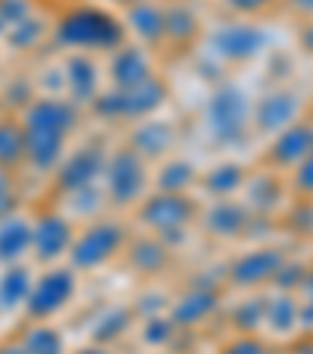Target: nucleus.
Wrapping results in <instances>:
<instances>
[{
  "label": "nucleus",
  "instance_id": "obj_1",
  "mask_svg": "<svg viewBox=\"0 0 313 354\" xmlns=\"http://www.w3.org/2000/svg\"><path fill=\"white\" fill-rule=\"evenodd\" d=\"M22 122V135H26V163H22V185L35 188L38 185L41 198L47 192V182L73 147L79 135H85L88 116L82 107H75L73 100L63 94H38L22 113H16Z\"/></svg>",
  "mask_w": 313,
  "mask_h": 354
},
{
  "label": "nucleus",
  "instance_id": "obj_2",
  "mask_svg": "<svg viewBox=\"0 0 313 354\" xmlns=\"http://www.w3.org/2000/svg\"><path fill=\"white\" fill-rule=\"evenodd\" d=\"M126 26L116 10L100 7L97 0H73L54 10V47L57 50H82V54L107 57L122 44Z\"/></svg>",
  "mask_w": 313,
  "mask_h": 354
},
{
  "label": "nucleus",
  "instance_id": "obj_3",
  "mask_svg": "<svg viewBox=\"0 0 313 354\" xmlns=\"http://www.w3.org/2000/svg\"><path fill=\"white\" fill-rule=\"evenodd\" d=\"M173 104V82L167 79V73H157L151 79L138 82V85H126V88H113L107 85L100 91V97L88 107V122H100L104 129H116L122 132L126 126L147 116L160 113Z\"/></svg>",
  "mask_w": 313,
  "mask_h": 354
},
{
  "label": "nucleus",
  "instance_id": "obj_4",
  "mask_svg": "<svg viewBox=\"0 0 313 354\" xmlns=\"http://www.w3.org/2000/svg\"><path fill=\"white\" fill-rule=\"evenodd\" d=\"M251 107L254 97L245 85L226 79L216 82L204 97V110H200V129H204L207 141L222 151H232V147L251 141Z\"/></svg>",
  "mask_w": 313,
  "mask_h": 354
},
{
  "label": "nucleus",
  "instance_id": "obj_5",
  "mask_svg": "<svg viewBox=\"0 0 313 354\" xmlns=\"http://www.w3.org/2000/svg\"><path fill=\"white\" fill-rule=\"evenodd\" d=\"M132 220L126 214H104L91 223H82L75 229L73 248L66 254V263L79 276H94L100 270L120 263L122 251H126L129 239H132Z\"/></svg>",
  "mask_w": 313,
  "mask_h": 354
},
{
  "label": "nucleus",
  "instance_id": "obj_6",
  "mask_svg": "<svg viewBox=\"0 0 313 354\" xmlns=\"http://www.w3.org/2000/svg\"><path fill=\"white\" fill-rule=\"evenodd\" d=\"M226 270H194L169 295L167 314L182 333H198L226 304Z\"/></svg>",
  "mask_w": 313,
  "mask_h": 354
},
{
  "label": "nucleus",
  "instance_id": "obj_7",
  "mask_svg": "<svg viewBox=\"0 0 313 354\" xmlns=\"http://www.w3.org/2000/svg\"><path fill=\"white\" fill-rule=\"evenodd\" d=\"M198 194L147 192V198L129 214V220H132L135 229L157 235V239H163L167 245H173L179 251L185 235H191L194 226H198Z\"/></svg>",
  "mask_w": 313,
  "mask_h": 354
},
{
  "label": "nucleus",
  "instance_id": "obj_8",
  "mask_svg": "<svg viewBox=\"0 0 313 354\" xmlns=\"http://www.w3.org/2000/svg\"><path fill=\"white\" fill-rule=\"evenodd\" d=\"M267 41H269V35L260 22L229 16V19L216 22V26H207L194 54L210 60L220 69H235V66H247V63L257 60L267 50Z\"/></svg>",
  "mask_w": 313,
  "mask_h": 354
},
{
  "label": "nucleus",
  "instance_id": "obj_9",
  "mask_svg": "<svg viewBox=\"0 0 313 354\" xmlns=\"http://www.w3.org/2000/svg\"><path fill=\"white\" fill-rule=\"evenodd\" d=\"M151 167L153 163H147L138 151H132L116 135L113 145H110L104 176H100V185H104V194H107V204L113 214L129 216L147 198V192H151Z\"/></svg>",
  "mask_w": 313,
  "mask_h": 354
},
{
  "label": "nucleus",
  "instance_id": "obj_10",
  "mask_svg": "<svg viewBox=\"0 0 313 354\" xmlns=\"http://www.w3.org/2000/svg\"><path fill=\"white\" fill-rule=\"evenodd\" d=\"M110 138L107 132L100 135H79L73 141V147L66 151V157L60 160V167L54 169L50 182H47V192L41 201L60 198V194L79 192V188L88 185H100V176H104V167H107V154H110Z\"/></svg>",
  "mask_w": 313,
  "mask_h": 354
},
{
  "label": "nucleus",
  "instance_id": "obj_11",
  "mask_svg": "<svg viewBox=\"0 0 313 354\" xmlns=\"http://www.w3.org/2000/svg\"><path fill=\"white\" fill-rule=\"evenodd\" d=\"M79 288H82V276L69 263L38 267L19 320H60L75 304Z\"/></svg>",
  "mask_w": 313,
  "mask_h": 354
},
{
  "label": "nucleus",
  "instance_id": "obj_12",
  "mask_svg": "<svg viewBox=\"0 0 313 354\" xmlns=\"http://www.w3.org/2000/svg\"><path fill=\"white\" fill-rule=\"evenodd\" d=\"M75 229L79 226L60 207H54L50 201H35V223H32V263L35 267L66 263Z\"/></svg>",
  "mask_w": 313,
  "mask_h": 354
},
{
  "label": "nucleus",
  "instance_id": "obj_13",
  "mask_svg": "<svg viewBox=\"0 0 313 354\" xmlns=\"http://www.w3.org/2000/svg\"><path fill=\"white\" fill-rule=\"evenodd\" d=\"M120 138L126 141L132 151H138L147 163H157L163 157L182 151V122L173 110H160V113L138 120L132 126H126L120 132Z\"/></svg>",
  "mask_w": 313,
  "mask_h": 354
},
{
  "label": "nucleus",
  "instance_id": "obj_14",
  "mask_svg": "<svg viewBox=\"0 0 313 354\" xmlns=\"http://www.w3.org/2000/svg\"><path fill=\"white\" fill-rule=\"evenodd\" d=\"M288 261V251L279 245H254L241 254L229 257L222 263L226 270V288L235 292H254L260 286H273L276 273L282 270V263Z\"/></svg>",
  "mask_w": 313,
  "mask_h": 354
},
{
  "label": "nucleus",
  "instance_id": "obj_15",
  "mask_svg": "<svg viewBox=\"0 0 313 354\" xmlns=\"http://www.w3.org/2000/svg\"><path fill=\"white\" fill-rule=\"evenodd\" d=\"M57 54H60V69H63V97L73 100L75 107H82L88 113V107L107 88L104 57L82 54V50H57Z\"/></svg>",
  "mask_w": 313,
  "mask_h": 354
},
{
  "label": "nucleus",
  "instance_id": "obj_16",
  "mask_svg": "<svg viewBox=\"0 0 313 354\" xmlns=\"http://www.w3.org/2000/svg\"><path fill=\"white\" fill-rule=\"evenodd\" d=\"M120 263L141 286H144V282H163L176 270V248L151 232L132 229V239H129Z\"/></svg>",
  "mask_w": 313,
  "mask_h": 354
},
{
  "label": "nucleus",
  "instance_id": "obj_17",
  "mask_svg": "<svg viewBox=\"0 0 313 354\" xmlns=\"http://www.w3.org/2000/svg\"><path fill=\"white\" fill-rule=\"evenodd\" d=\"M50 47H54V10H47L44 0H41L32 13L22 16V19L10 28L3 44H0V50L13 63H28V60H35V57L47 54Z\"/></svg>",
  "mask_w": 313,
  "mask_h": 354
},
{
  "label": "nucleus",
  "instance_id": "obj_18",
  "mask_svg": "<svg viewBox=\"0 0 313 354\" xmlns=\"http://www.w3.org/2000/svg\"><path fill=\"white\" fill-rule=\"evenodd\" d=\"M254 214L245 207L241 198H214V201H200L198 210V232H204L210 241H238L251 235Z\"/></svg>",
  "mask_w": 313,
  "mask_h": 354
},
{
  "label": "nucleus",
  "instance_id": "obj_19",
  "mask_svg": "<svg viewBox=\"0 0 313 354\" xmlns=\"http://www.w3.org/2000/svg\"><path fill=\"white\" fill-rule=\"evenodd\" d=\"M304 113V97L294 88H269L260 97H254L251 107V132L273 138L276 132H282L285 126L301 120Z\"/></svg>",
  "mask_w": 313,
  "mask_h": 354
},
{
  "label": "nucleus",
  "instance_id": "obj_20",
  "mask_svg": "<svg viewBox=\"0 0 313 354\" xmlns=\"http://www.w3.org/2000/svg\"><path fill=\"white\" fill-rule=\"evenodd\" d=\"M207 32L200 0H167L163 54H194Z\"/></svg>",
  "mask_w": 313,
  "mask_h": 354
},
{
  "label": "nucleus",
  "instance_id": "obj_21",
  "mask_svg": "<svg viewBox=\"0 0 313 354\" xmlns=\"http://www.w3.org/2000/svg\"><path fill=\"white\" fill-rule=\"evenodd\" d=\"M157 73H160V54H153L135 41H122L116 50L104 57V75H107V85L113 88L138 85Z\"/></svg>",
  "mask_w": 313,
  "mask_h": 354
},
{
  "label": "nucleus",
  "instance_id": "obj_22",
  "mask_svg": "<svg viewBox=\"0 0 313 354\" xmlns=\"http://www.w3.org/2000/svg\"><path fill=\"white\" fill-rule=\"evenodd\" d=\"M135 323H138V314H135L132 301H126V298L104 301V304H97V310H94L91 320H88L85 342L120 348L126 339H132Z\"/></svg>",
  "mask_w": 313,
  "mask_h": 354
},
{
  "label": "nucleus",
  "instance_id": "obj_23",
  "mask_svg": "<svg viewBox=\"0 0 313 354\" xmlns=\"http://www.w3.org/2000/svg\"><path fill=\"white\" fill-rule=\"evenodd\" d=\"M126 38L163 57V32H167V0H135L122 10Z\"/></svg>",
  "mask_w": 313,
  "mask_h": 354
},
{
  "label": "nucleus",
  "instance_id": "obj_24",
  "mask_svg": "<svg viewBox=\"0 0 313 354\" xmlns=\"http://www.w3.org/2000/svg\"><path fill=\"white\" fill-rule=\"evenodd\" d=\"M285 194H288V185L282 182L279 169H251L245 179V185H241L238 198L245 201V207L251 210L254 216H260V220H269V216H276L282 210V204H285Z\"/></svg>",
  "mask_w": 313,
  "mask_h": 354
},
{
  "label": "nucleus",
  "instance_id": "obj_25",
  "mask_svg": "<svg viewBox=\"0 0 313 354\" xmlns=\"http://www.w3.org/2000/svg\"><path fill=\"white\" fill-rule=\"evenodd\" d=\"M310 151H313V120H298L269 138V147L263 154V167L279 169V173H285V169L292 173Z\"/></svg>",
  "mask_w": 313,
  "mask_h": 354
},
{
  "label": "nucleus",
  "instance_id": "obj_26",
  "mask_svg": "<svg viewBox=\"0 0 313 354\" xmlns=\"http://www.w3.org/2000/svg\"><path fill=\"white\" fill-rule=\"evenodd\" d=\"M32 223L35 204H22L0 216V267L32 263Z\"/></svg>",
  "mask_w": 313,
  "mask_h": 354
},
{
  "label": "nucleus",
  "instance_id": "obj_27",
  "mask_svg": "<svg viewBox=\"0 0 313 354\" xmlns=\"http://www.w3.org/2000/svg\"><path fill=\"white\" fill-rule=\"evenodd\" d=\"M247 173L251 169L238 160H216L210 167H200V176H198V201H214V198H238L241 185H245Z\"/></svg>",
  "mask_w": 313,
  "mask_h": 354
},
{
  "label": "nucleus",
  "instance_id": "obj_28",
  "mask_svg": "<svg viewBox=\"0 0 313 354\" xmlns=\"http://www.w3.org/2000/svg\"><path fill=\"white\" fill-rule=\"evenodd\" d=\"M198 176H200V167L194 163V157L176 154L163 157L151 167V192H176V194H194L198 188Z\"/></svg>",
  "mask_w": 313,
  "mask_h": 354
},
{
  "label": "nucleus",
  "instance_id": "obj_29",
  "mask_svg": "<svg viewBox=\"0 0 313 354\" xmlns=\"http://www.w3.org/2000/svg\"><path fill=\"white\" fill-rule=\"evenodd\" d=\"M22 351L26 354H69V339L63 333V326L57 320H22V326L16 329Z\"/></svg>",
  "mask_w": 313,
  "mask_h": 354
},
{
  "label": "nucleus",
  "instance_id": "obj_30",
  "mask_svg": "<svg viewBox=\"0 0 313 354\" xmlns=\"http://www.w3.org/2000/svg\"><path fill=\"white\" fill-rule=\"evenodd\" d=\"M35 263H10L0 267V317H22L26 298L32 292Z\"/></svg>",
  "mask_w": 313,
  "mask_h": 354
},
{
  "label": "nucleus",
  "instance_id": "obj_31",
  "mask_svg": "<svg viewBox=\"0 0 313 354\" xmlns=\"http://www.w3.org/2000/svg\"><path fill=\"white\" fill-rule=\"evenodd\" d=\"M54 207H60L75 226L82 223H91L97 216L110 214V204H107V194H104V185H88V188H79V192H69V194H60V198H50Z\"/></svg>",
  "mask_w": 313,
  "mask_h": 354
},
{
  "label": "nucleus",
  "instance_id": "obj_32",
  "mask_svg": "<svg viewBox=\"0 0 313 354\" xmlns=\"http://www.w3.org/2000/svg\"><path fill=\"white\" fill-rule=\"evenodd\" d=\"M35 97H38V91H35L28 63L3 66V73H0V100H3V107H7L10 113H22Z\"/></svg>",
  "mask_w": 313,
  "mask_h": 354
},
{
  "label": "nucleus",
  "instance_id": "obj_33",
  "mask_svg": "<svg viewBox=\"0 0 313 354\" xmlns=\"http://www.w3.org/2000/svg\"><path fill=\"white\" fill-rule=\"evenodd\" d=\"M263 329L276 335H294L301 333L298 323V295L294 292H276L267 295V317H263Z\"/></svg>",
  "mask_w": 313,
  "mask_h": 354
},
{
  "label": "nucleus",
  "instance_id": "obj_34",
  "mask_svg": "<svg viewBox=\"0 0 313 354\" xmlns=\"http://www.w3.org/2000/svg\"><path fill=\"white\" fill-rule=\"evenodd\" d=\"M26 163V135H22V122L16 113L0 116V169L10 173H22Z\"/></svg>",
  "mask_w": 313,
  "mask_h": 354
},
{
  "label": "nucleus",
  "instance_id": "obj_35",
  "mask_svg": "<svg viewBox=\"0 0 313 354\" xmlns=\"http://www.w3.org/2000/svg\"><path fill=\"white\" fill-rule=\"evenodd\" d=\"M229 326L232 333H260L263 329V317H267V295H245L241 301H235L232 308H229Z\"/></svg>",
  "mask_w": 313,
  "mask_h": 354
},
{
  "label": "nucleus",
  "instance_id": "obj_36",
  "mask_svg": "<svg viewBox=\"0 0 313 354\" xmlns=\"http://www.w3.org/2000/svg\"><path fill=\"white\" fill-rule=\"evenodd\" d=\"M28 201V192L22 185L19 173H10V169H0V216H7L10 210L22 207Z\"/></svg>",
  "mask_w": 313,
  "mask_h": 354
},
{
  "label": "nucleus",
  "instance_id": "obj_37",
  "mask_svg": "<svg viewBox=\"0 0 313 354\" xmlns=\"http://www.w3.org/2000/svg\"><path fill=\"white\" fill-rule=\"evenodd\" d=\"M269 351H273V348L260 339V333H251V335L235 333L229 342H222L216 354H269Z\"/></svg>",
  "mask_w": 313,
  "mask_h": 354
},
{
  "label": "nucleus",
  "instance_id": "obj_38",
  "mask_svg": "<svg viewBox=\"0 0 313 354\" xmlns=\"http://www.w3.org/2000/svg\"><path fill=\"white\" fill-rule=\"evenodd\" d=\"M220 3L229 16H238V19H257V16H263L269 7H276L279 0H220Z\"/></svg>",
  "mask_w": 313,
  "mask_h": 354
},
{
  "label": "nucleus",
  "instance_id": "obj_39",
  "mask_svg": "<svg viewBox=\"0 0 313 354\" xmlns=\"http://www.w3.org/2000/svg\"><path fill=\"white\" fill-rule=\"evenodd\" d=\"M288 188H292V192H298L301 198L313 201V151L292 169V182H288Z\"/></svg>",
  "mask_w": 313,
  "mask_h": 354
},
{
  "label": "nucleus",
  "instance_id": "obj_40",
  "mask_svg": "<svg viewBox=\"0 0 313 354\" xmlns=\"http://www.w3.org/2000/svg\"><path fill=\"white\" fill-rule=\"evenodd\" d=\"M298 44H301V50H304L307 57H313V19H307L304 26H301V32H298Z\"/></svg>",
  "mask_w": 313,
  "mask_h": 354
},
{
  "label": "nucleus",
  "instance_id": "obj_41",
  "mask_svg": "<svg viewBox=\"0 0 313 354\" xmlns=\"http://www.w3.org/2000/svg\"><path fill=\"white\" fill-rule=\"evenodd\" d=\"M285 7L292 10L294 16H304V19H313V0H285Z\"/></svg>",
  "mask_w": 313,
  "mask_h": 354
},
{
  "label": "nucleus",
  "instance_id": "obj_42",
  "mask_svg": "<svg viewBox=\"0 0 313 354\" xmlns=\"http://www.w3.org/2000/svg\"><path fill=\"white\" fill-rule=\"evenodd\" d=\"M69 354H120L116 348H107V345H94V342H85V345L73 348Z\"/></svg>",
  "mask_w": 313,
  "mask_h": 354
},
{
  "label": "nucleus",
  "instance_id": "obj_43",
  "mask_svg": "<svg viewBox=\"0 0 313 354\" xmlns=\"http://www.w3.org/2000/svg\"><path fill=\"white\" fill-rule=\"evenodd\" d=\"M0 354H26V351H22L16 335H7V339H0Z\"/></svg>",
  "mask_w": 313,
  "mask_h": 354
},
{
  "label": "nucleus",
  "instance_id": "obj_44",
  "mask_svg": "<svg viewBox=\"0 0 313 354\" xmlns=\"http://www.w3.org/2000/svg\"><path fill=\"white\" fill-rule=\"evenodd\" d=\"M288 354H313V333H307L301 342H294V348Z\"/></svg>",
  "mask_w": 313,
  "mask_h": 354
},
{
  "label": "nucleus",
  "instance_id": "obj_45",
  "mask_svg": "<svg viewBox=\"0 0 313 354\" xmlns=\"http://www.w3.org/2000/svg\"><path fill=\"white\" fill-rule=\"evenodd\" d=\"M100 7H107V10H116V13H122L126 7H132L135 0H97Z\"/></svg>",
  "mask_w": 313,
  "mask_h": 354
},
{
  "label": "nucleus",
  "instance_id": "obj_46",
  "mask_svg": "<svg viewBox=\"0 0 313 354\" xmlns=\"http://www.w3.org/2000/svg\"><path fill=\"white\" fill-rule=\"evenodd\" d=\"M3 66H7V57H3V50H0V73H3Z\"/></svg>",
  "mask_w": 313,
  "mask_h": 354
},
{
  "label": "nucleus",
  "instance_id": "obj_47",
  "mask_svg": "<svg viewBox=\"0 0 313 354\" xmlns=\"http://www.w3.org/2000/svg\"><path fill=\"white\" fill-rule=\"evenodd\" d=\"M7 113H10V110L3 107V100H0V116H7Z\"/></svg>",
  "mask_w": 313,
  "mask_h": 354
},
{
  "label": "nucleus",
  "instance_id": "obj_48",
  "mask_svg": "<svg viewBox=\"0 0 313 354\" xmlns=\"http://www.w3.org/2000/svg\"><path fill=\"white\" fill-rule=\"evenodd\" d=\"M269 354H276V351H269Z\"/></svg>",
  "mask_w": 313,
  "mask_h": 354
},
{
  "label": "nucleus",
  "instance_id": "obj_49",
  "mask_svg": "<svg viewBox=\"0 0 313 354\" xmlns=\"http://www.w3.org/2000/svg\"><path fill=\"white\" fill-rule=\"evenodd\" d=\"M200 3H204V0H200Z\"/></svg>",
  "mask_w": 313,
  "mask_h": 354
}]
</instances>
